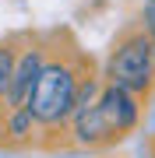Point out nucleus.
<instances>
[{"label":"nucleus","mask_w":155,"mask_h":158,"mask_svg":"<svg viewBox=\"0 0 155 158\" xmlns=\"http://www.w3.org/2000/svg\"><path fill=\"white\" fill-rule=\"evenodd\" d=\"M81 67L78 60H46L39 81H35V91L28 98L32 116L39 119V127H63L71 116H74V102H78V85H81Z\"/></svg>","instance_id":"obj_1"},{"label":"nucleus","mask_w":155,"mask_h":158,"mask_svg":"<svg viewBox=\"0 0 155 158\" xmlns=\"http://www.w3.org/2000/svg\"><path fill=\"white\" fill-rule=\"evenodd\" d=\"M39 127V119L32 116V109L28 106H18L7 113V137L18 144H25V141H32V130Z\"/></svg>","instance_id":"obj_6"},{"label":"nucleus","mask_w":155,"mask_h":158,"mask_svg":"<svg viewBox=\"0 0 155 158\" xmlns=\"http://www.w3.org/2000/svg\"><path fill=\"white\" fill-rule=\"evenodd\" d=\"M42 67H46V49H42V46H28V49L18 56V63H14V81H11V91H7V109L28 106V98H32V91H35V81H39Z\"/></svg>","instance_id":"obj_5"},{"label":"nucleus","mask_w":155,"mask_h":158,"mask_svg":"<svg viewBox=\"0 0 155 158\" xmlns=\"http://www.w3.org/2000/svg\"><path fill=\"white\" fill-rule=\"evenodd\" d=\"M99 106H102V113L106 119L113 123L116 134H131L134 127H138V116H141V106H138V98H134V91H127L120 85H113V81H106L102 91H99Z\"/></svg>","instance_id":"obj_4"},{"label":"nucleus","mask_w":155,"mask_h":158,"mask_svg":"<svg viewBox=\"0 0 155 158\" xmlns=\"http://www.w3.org/2000/svg\"><path fill=\"white\" fill-rule=\"evenodd\" d=\"M14 63H18L14 42H0V102H7V91L14 81Z\"/></svg>","instance_id":"obj_7"},{"label":"nucleus","mask_w":155,"mask_h":158,"mask_svg":"<svg viewBox=\"0 0 155 158\" xmlns=\"http://www.w3.org/2000/svg\"><path fill=\"white\" fill-rule=\"evenodd\" d=\"M71 134H74V141H78L81 148H109V144L120 141V134H116L113 123L106 119L99 98L92 102V106L78 109V113L71 116Z\"/></svg>","instance_id":"obj_3"},{"label":"nucleus","mask_w":155,"mask_h":158,"mask_svg":"<svg viewBox=\"0 0 155 158\" xmlns=\"http://www.w3.org/2000/svg\"><path fill=\"white\" fill-rule=\"evenodd\" d=\"M148 14H152V32H155V7H152V11H148Z\"/></svg>","instance_id":"obj_8"},{"label":"nucleus","mask_w":155,"mask_h":158,"mask_svg":"<svg viewBox=\"0 0 155 158\" xmlns=\"http://www.w3.org/2000/svg\"><path fill=\"white\" fill-rule=\"evenodd\" d=\"M106 77L113 81V85L134 91V95L148 91L152 81H155V39L148 32L123 35V39L113 46V53H109Z\"/></svg>","instance_id":"obj_2"}]
</instances>
